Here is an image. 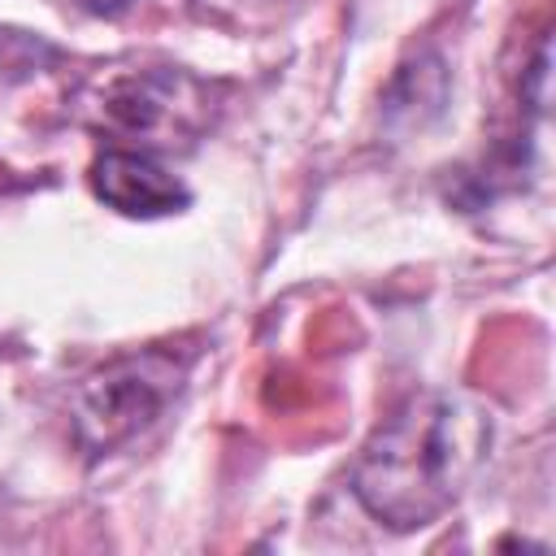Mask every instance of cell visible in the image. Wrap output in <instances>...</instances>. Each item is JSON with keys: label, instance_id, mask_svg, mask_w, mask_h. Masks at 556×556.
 Masks as SVG:
<instances>
[{"label": "cell", "instance_id": "cell-2", "mask_svg": "<svg viewBox=\"0 0 556 556\" xmlns=\"http://www.w3.org/2000/svg\"><path fill=\"white\" fill-rule=\"evenodd\" d=\"M191 356L169 348H143L91 369L70 400V426L87 456H109L135 443L165 417L187 382Z\"/></svg>", "mask_w": 556, "mask_h": 556}, {"label": "cell", "instance_id": "cell-5", "mask_svg": "<svg viewBox=\"0 0 556 556\" xmlns=\"http://www.w3.org/2000/svg\"><path fill=\"white\" fill-rule=\"evenodd\" d=\"M443 91H447V78H443V65L434 56H421L417 65H404V74L391 83V96H404L408 104H395L387 109L391 122L404 117V126H426V117H434L443 109Z\"/></svg>", "mask_w": 556, "mask_h": 556}, {"label": "cell", "instance_id": "cell-4", "mask_svg": "<svg viewBox=\"0 0 556 556\" xmlns=\"http://www.w3.org/2000/svg\"><path fill=\"white\" fill-rule=\"evenodd\" d=\"M91 191L126 217H165L191 204L187 182L143 148H104L91 161Z\"/></svg>", "mask_w": 556, "mask_h": 556}, {"label": "cell", "instance_id": "cell-3", "mask_svg": "<svg viewBox=\"0 0 556 556\" xmlns=\"http://www.w3.org/2000/svg\"><path fill=\"white\" fill-rule=\"evenodd\" d=\"M100 117L135 143L174 148L208 122V87L182 70H130L100 91Z\"/></svg>", "mask_w": 556, "mask_h": 556}, {"label": "cell", "instance_id": "cell-1", "mask_svg": "<svg viewBox=\"0 0 556 556\" xmlns=\"http://www.w3.org/2000/svg\"><path fill=\"white\" fill-rule=\"evenodd\" d=\"M486 443L491 421L473 404L447 391L408 395L365 439L352 465V495L374 521L421 530L460 500Z\"/></svg>", "mask_w": 556, "mask_h": 556}, {"label": "cell", "instance_id": "cell-6", "mask_svg": "<svg viewBox=\"0 0 556 556\" xmlns=\"http://www.w3.org/2000/svg\"><path fill=\"white\" fill-rule=\"evenodd\" d=\"M56 61H61V48L48 43L43 35L0 26V78H35Z\"/></svg>", "mask_w": 556, "mask_h": 556}, {"label": "cell", "instance_id": "cell-7", "mask_svg": "<svg viewBox=\"0 0 556 556\" xmlns=\"http://www.w3.org/2000/svg\"><path fill=\"white\" fill-rule=\"evenodd\" d=\"M83 9H91V13H104V17H113V13H122L130 0H78Z\"/></svg>", "mask_w": 556, "mask_h": 556}]
</instances>
